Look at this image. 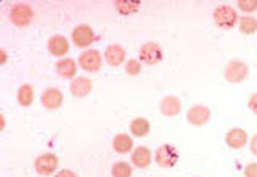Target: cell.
Segmentation results:
<instances>
[{"label": "cell", "mask_w": 257, "mask_h": 177, "mask_svg": "<svg viewBox=\"0 0 257 177\" xmlns=\"http://www.w3.org/2000/svg\"><path fill=\"white\" fill-rule=\"evenodd\" d=\"M212 18H214L215 26L220 28V29H225V31L233 29L239 21L236 10L233 7H230V5L217 7L214 10V13H212Z\"/></svg>", "instance_id": "1"}, {"label": "cell", "mask_w": 257, "mask_h": 177, "mask_svg": "<svg viewBox=\"0 0 257 177\" xmlns=\"http://www.w3.org/2000/svg\"><path fill=\"white\" fill-rule=\"evenodd\" d=\"M223 76H225V80L230 84H239L243 82V80L247 79L249 76V68L244 61L241 60H231L227 66H225V71H223Z\"/></svg>", "instance_id": "2"}, {"label": "cell", "mask_w": 257, "mask_h": 177, "mask_svg": "<svg viewBox=\"0 0 257 177\" xmlns=\"http://www.w3.org/2000/svg\"><path fill=\"white\" fill-rule=\"evenodd\" d=\"M155 161L159 167H174L179 163V150L171 143H164L155 151Z\"/></svg>", "instance_id": "3"}, {"label": "cell", "mask_w": 257, "mask_h": 177, "mask_svg": "<svg viewBox=\"0 0 257 177\" xmlns=\"http://www.w3.org/2000/svg\"><path fill=\"white\" fill-rule=\"evenodd\" d=\"M34 18V10L28 4H16L10 12V21L16 28H28Z\"/></svg>", "instance_id": "4"}, {"label": "cell", "mask_w": 257, "mask_h": 177, "mask_svg": "<svg viewBox=\"0 0 257 177\" xmlns=\"http://www.w3.org/2000/svg\"><path fill=\"white\" fill-rule=\"evenodd\" d=\"M163 48L156 42H147L140 47L139 50V58L142 63L148 64V66H155V64L163 61Z\"/></svg>", "instance_id": "5"}, {"label": "cell", "mask_w": 257, "mask_h": 177, "mask_svg": "<svg viewBox=\"0 0 257 177\" xmlns=\"http://www.w3.org/2000/svg\"><path fill=\"white\" fill-rule=\"evenodd\" d=\"M103 64V56L98 50H85L79 56V66L85 72H96L100 71Z\"/></svg>", "instance_id": "6"}, {"label": "cell", "mask_w": 257, "mask_h": 177, "mask_svg": "<svg viewBox=\"0 0 257 177\" xmlns=\"http://www.w3.org/2000/svg\"><path fill=\"white\" fill-rule=\"evenodd\" d=\"M34 169L40 175H52L58 169V158L53 153H44L34 161Z\"/></svg>", "instance_id": "7"}, {"label": "cell", "mask_w": 257, "mask_h": 177, "mask_svg": "<svg viewBox=\"0 0 257 177\" xmlns=\"http://www.w3.org/2000/svg\"><path fill=\"white\" fill-rule=\"evenodd\" d=\"M71 37H72V42H74L76 47L87 48V47H90L93 44L95 32H93V29L90 26H87V24H80V26L74 28Z\"/></svg>", "instance_id": "8"}, {"label": "cell", "mask_w": 257, "mask_h": 177, "mask_svg": "<svg viewBox=\"0 0 257 177\" xmlns=\"http://www.w3.org/2000/svg\"><path fill=\"white\" fill-rule=\"evenodd\" d=\"M249 140L247 132L241 127H233L225 134V143L231 150H241L246 147V143Z\"/></svg>", "instance_id": "9"}, {"label": "cell", "mask_w": 257, "mask_h": 177, "mask_svg": "<svg viewBox=\"0 0 257 177\" xmlns=\"http://www.w3.org/2000/svg\"><path fill=\"white\" fill-rule=\"evenodd\" d=\"M69 91H71L72 97H76V99H85L87 95L92 94L93 84H92V80L88 79V77L79 76V77H74V79L71 80Z\"/></svg>", "instance_id": "10"}, {"label": "cell", "mask_w": 257, "mask_h": 177, "mask_svg": "<svg viewBox=\"0 0 257 177\" xmlns=\"http://www.w3.org/2000/svg\"><path fill=\"white\" fill-rule=\"evenodd\" d=\"M211 119V110L204 105H195V107H191L187 113V121L191 124V126H204L207 121Z\"/></svg>", "instance_id": "11"}, {"label": "cell", "mask_w": 257, "mask_h": 177, "mask_svg": "<svg viewBox=\"0 0 257 177\" xmlns=\"http://www.w3.org/2000/svg\"><path fill=\"white\" fill-rule=\"evenodd\" d=\"M63 94L60 88L56 87H48L47 91L40 97V103L44 105V108L47 110H58L63 105Z\"/></svg>", "instance_id": "12"}, {"label": "cell", "mask_w": 257, "mask_h": 177, "mask_svg": "<svg viewBox=\"0 0 257 177\" xmlns=\"http://www.w3.org/2000/svg\"><path fill=\"white\" fill-rule=\"evenodd\" d=\"M159 110L166 118H175L182 111V102L179 97L175 95H167L164 97L159 103Z\"/></svg>", "instance_id": "13"}, {"label": "cell", "mask_w": 257, "mask_h": 177, "mask_svg": "<svg viewBox=\"0 0 257 177\" xmlns=\"http://www.w3.org/2000/svg\"><path fill=\"white\" fill-rule=\"evenodd\" d=\"M104 60L109 66L117 68L125 61V50L119 44H111L104 52Z\"/></svg>", "instance_id": "14"}, {"label": "cell", "mask_w": 257, "mask_h": 177, "mask_svg": "<svg viewBox=\"0 0 257 177\" xmlns=\"http://www.w3.org/2000/svg\"><path fill=\"white\" fill-rule=\"evenodd\" d=\"M153 161V153L148 147H135L132 151V164L140 167V169H147Z\"/></svg>", "instance_id": "15"}, {"label": "cell", "mask_w": 257, "mask_h": 177, "mask_svg": "<svg viewBox=\"0 0 257 177\" xmlns=\"http://www.w3.org/2000/svg\"><path fill=\"white\" fill-rule=\"evenodd\" d=\"M48 52L53 56H64L69 52V42L64 36H53L48 39Z\"/></svg>", "instance_id": "16"}, {"label": "cell", "mask_w": 257, "mask_h": 177, "mask_svg": "<svg viewBox=\"0 0 257 177\" xmlns=\"http://www.w3.org/2000/svg\"><path fill=\"white\" fill-rule=\"evenodd\" d=\"M56 72L63 79H74L77 72V64L72 58H61L56 63Z\"/></svg>", "instance_id": "17"}, {"label": "cell", "mask_w": 257, "mask_h": 177, "mask_svg": "<svg viewBox=\"0 0 257 177\" xmlns=\"http://www.w3.org/2000/svg\"><path fill=\"white\" fill-rule=\"evenodd\" d=\"M112 148H114L116 153L125 155V153L132 151L134 148V139L128 134H117L114 139H112Z\"/></svg>", "instance_id": "18"}, {"label": "cell", "mask_w": 257, "mask_h": 177, "mask_svg": "<svg viewBox=\"0 0 257 177\" xmlns=\"http://www.w3.org/2000/svg\"><path fill=\"white\" fill-rule=\"evenodd\" d=\"M16 99H18V103L21 107L28 108L32 105L34 102V88L29 84H23L20 88H18V94H16Z\"/></svg>", "instance_id": "19"}, {"label": "cell", "mask_w": 257, "mask_h": 177, "mask_svg": "<svg viewBox=\"0 0 257 177\" xmlns=\"http://www.w3.org/2000/svg\"><path fill=\"white\" fill-rule=\"evenodd\" d=\"M150 121L145 118H135L131 123V132L134 137H145L150 132Z\"/></svg>", "instance_id": "20"}, {"label": "cell", "mask_w": 257, "mask_h": 177, "mask_svg": "<svg viewBox=\"0 0 257 177\" xmlns=\"http://www.w3.org/2000/svg\"><path fill=\"white\" fill-rule=\"evenodd\" d=\"M238 24H239L241 34H244V36H252V34H255V32H257V20L254 18V16H251V15L239 18Z\"/></svg>", "instance_id": "21"}, {"label": "cell", "mask_w": 257, "mask_h": 177, "mask_svg": "<svg viewBox=\"0 0 257 177\" xmlns=\"http://www.w3.org/2000/svg\"><path fill=\"white\" fill-rule=\"evenodd\" d=\"M114 7L120 15H134L140 10L139 2H127V0H117Z\"/></svg>", "instance_id": "22"}, {"label": "cell", "mask_w": 257, "mask_h": 177, "mask_svg": "<svg viewBox=\"0 0 257 177\" xmlns=\"http://www.w3.org/2000/svg\"><path fill=\"white\" fill-rule=\"evenodd\" d=\"M111 175L112 177H132V166L125 163V161L114 163L111 167Z\"/></svg>", "instance_id": "23"}, {"label": "cell", "mask_w": 257, "mask_h": 177, "mask_svg": "<svg viewBox=\"0 0 257 177\" xmlns=\"http://www.w3.org/2000/svg\"><path fill=\"white\" fill-rule=\"evenodd\" d=\"M125 72L128 76H137L142 72V63L139 60H134L131 58L127 63H125Z\"/></svg>", "instance_id": "24"}, {"label": "cell", "mask_w": 257, "mask_h": 177, "mask_svg": "<svg viewBox=\"0 0 257 177\" xmlns=\"http://www.w3.org/2000/svg\"><path fill=\"white\" fill-rule=\"evenodd\" d=\"M236 7L243 13H254L257 12V0H239Z\"/></svg>", "instance_id": "25"}, {"label": "cell", "mask_w": 257, "mask_h": 177, "mask_svg": "<svg viewBox=\"0 0 257 177\" xmlns=\"http://www.w3.org/2000/svg\"><path fill=\"white\" fill-rule=\"evenodd\" d=\"M244 177H257V163H247L243 169Z\"/></svg>", "instance_id": "26"}, {"label": "cell", "mask_w": 257, "mask_h": 177, "mask_svg": "<svg viewBox=\"0 0 257 177\" xmlns=\"http://www.w3.org/2000/svg\"><path fill=\"white\" fill-rule=\"evenodd\" d=\"M247 107L249 110H251L254 115H257V92L252 94L251 97H249V100H247Z\"/></svg>", "instance_id": "27"}, {"label": "cell", "mask_w": 257, "mask_h": 177, "mask_svg": "<svg viewBox=\"0 0 257 177\" xmlns=\"http://www.w3.org/2000/svg\"><path fill=\"white\" fill-rule=\"evenodd\" d=\"M55 177H77V174L74 171H69V169H63V171L56 172Z\"/></svg>", "instance_id": "28"}, {"label": "cell", "mask_w": 257, "mask_h": 177, "mask_svg": "<svg viewBox=\"0 0 257 177\" xmlns=\"http://www.w3.org/2000/svg\"><path fill=\"white\" fill-rule=\"evenodd\" d=\"M249 148H251V153L254 156H257V134L251 139V142H249Z\"/></svg>", "instance_id": "29"}, {"label": "cell", "mask_w": 257, "mask_h": 177, "mask_svg": "<svg viewBox=\"0 0 257 177\" xmlns=\"http://www.w3.org/2000/svg\"><path fill=\"white\" fill-rule=\"evenodd\" d=\"M8 60V55L5 52V48H0V64H5Z\"/></svg>", "instance_id": "30"}, {"label": "cell", "mask_w": 257, "mask_h": 177, "mask_svg": "<svg viewBox=\"0 0 257 177\" xmlns=\"http://www.w3.org/2000/svg\"><path fill=\"white\" fill-rule=\"evenodd\" d=\"M5 129V116L2 115V126H0V131H4Z\"/></svg>", "instance_id": "31"}]
</instances>
